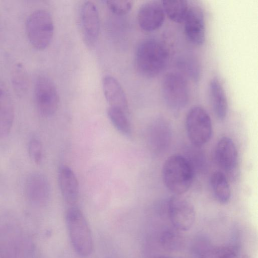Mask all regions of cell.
<instances>
[{
    "instance_id": "ba28073f",
    "label": "cell",
    "mask_w": 258,
    "mask_h": 258,
    "mask_svg": "<svg viewBox=\"0 0 258 258\" xmlns=\"http://www.w3.org/2000/svg\"><path fill=\"white\" fill-rule=\"evenodd\" d=\"M168 212L172 224L178 231L188 230L195 223L196 213L194 205L182 195H174L170 198Z\"/></svg>"
},
{
    "instance_id": "277c9868",
    "label": "cell",
    "mask_w": 258,
    "mask_h": 258,
    "mask_svg": "<svg viewBox=\"0 0 258 258\" xmlns=\"http://www.w3.org/2000/svg\"><path fill=\"white\" fill-rule=\"evenodd\" d=\"M26 32L30 43L35 49H46L52 41L54 32L53 22L50 14L42 9L32 12L26 20Z\"/></svg>"
},
{
    "instance_id": "8fae6325",
    "label": "cell",
    "mask_w": 258,
    "mask_h": 258,
    "mask_svg": "<svg viewBox=\"0 0 258 258\" xmlns=\"http://www.w3.org/2000/svg\"><path fill=\"white\" fill-rule=\"evenodd\" d=\"M21 230L14 222L6 221L0 224L1 258H19L23 247Z\"/></svg>"
},
{
    "instance_id": "7c38bea8",
    "label": "cell",
    "mask_w": 258,
    "mask_h": 258,
    "mask_svg": "<svg viewBox=\"0 0 258 258\" xmlns=\"http://www.w3.org/2000/svg\"><path fill=\"white\" fill-rule=\"evenodd\" d=\"M172 130L170 123L163 117H157L149 124L147 131L148 147L157 155L166 152L171 143Z\"/></svg>"
},
{
    "instance_id": "30bf717a",
    "label": "cell",
    "mask_w": 258,
    "mask_h": 258,
    "mask_svg": "<svg viewBox=\"0 0 258 258\" xmlns=\"http://www.w3.org/2000/svg\"><path fill=\"white\" fill-rule=\"evenodd\" d=\"M80 29L83 40L86 46L93 48L98 38L100 23L96 5L91 1H86L80 11Z\"/></svg>"
},
{
    "instance_id": "4316f807",
    "label": "cell",
    "mask_w": 258,
    "mask_h": 258,
    "mask_svg": "<svg viewBox=\"0 0 258 258\" xmlns=\"http://www.w3.org/2000/svg\"><path fill=\"white\" fill-rule=\"evenodd\" d=\"M106 2L110 11L117 15H126L133 6L132 1H107Z\"/></svg>"
},
{
    "instance_id": "ffe728a7",
    "label": "cell",
    "mask_w": 258,
    "mask_h": 258,
    "mask_svg": "<svg viewBox=\"0 0 258 258\" xmlns=\"http://www.w3.org/2000/svg\"><path fill=\"white\" fill-rule=\"evenodd\" d=\"M210 183L216 200L221 204H227L230 200L231 192L226 176L222 172L215 171L211 174Z\"/></svg>"
},
{
    "instance_id": "8992f818",
    "label": "cell",
    "mask_w": 258,
    "mask_h": 258,
    "mask_svg": "<svg viewBox=\"0 0 258 258\" xmlns=\"http://www.w3.org/2000/svg\"><path fill=\"white\" fill-rule=\"evenodd\" d=\"M185 127L188 138L196 147H201L211 139L213 126L207 111L200 106L192 107L187 112Z\"/></svg>"
},
{
    "instance_id": "7402d4cb",
    "label": "cell",
    "mask_w": 258,
    "mask_h": 258,
    "mask_svg": "<svg viewBox=\"0 0 258 258\" xmlns=\"http://www.w3.org/2000/svg\"><path fill=\"white\" fill-rule=\"evenodd\" d=\"M107 114L110 121L118 131L124 135L130 134L131 125L126 113L121 109L109 107Z\"/></svg>"
},
{
    "instance_id": "9a60e30c",
    "label": "cell",
    "mask_w": 258,
    "mask_h": 258,
    "mask_svg": "<svg viewBox=\"0 0 258 258\" xmlns=\"http://www.w3.org/2000/svg\"><path fill=\"white\" fill-rule=\"evenodd\" d=\"M165 16L162 4L156 1H149L140 7L137 18L139 25L143 30L152 32L162 26Z\"/></svg>"
},
{
    "instance_id": "e0dca14e",
    "label": "cell",
    "mask_w": 258,
    "mask_h": 258,
    "mask_svg": "<svg viewBox=\"0 0 258 258\" xmlns=\"http://www.w3.org/2000/svg\"><path fill=\"white\" fill-rule=\"evenodd\" d=\"M102 88L105 99L109 107L121 109L127 114V100L118 81L112 76H106L102 80Z\"/></svg>"
},
{
    "instance_id": "44dd1931",
    "label": "cell",
    "mask_w": 258,
    "mask_h": 258,
    "mask_svg": "<svg viewBox=\"0 0 258 258\" xmlns=\"http://www.w3.org/2000/svg\"><path fill=\"white\" fill-rule=\"evenodd\" d=\"M162 5L165 15L176 23L183 22L190 7L188 2L184 0H165Z\"/></svg>"
},
{
    "instance_id": "4fadbf2b",
    "label": "cell",
    "mask_w": 258,
    "mask_h": 258,
    "mask_svg": "<svg viewBox=\"0 0 258 258\" xmlns=\"http://www.w3.org/2000/svg\"><path fill=\"white\" fill-rule=\"evenodd\" d=\"M24 190L27 200L38 206L46 204L50 196L49 181L44 174L39 172H32L27 176Z\"/></svg>"
},
{
    "instance_id": "83f0119b",
    "label": "cell",
    "mask_w": 258,
    "mask_h": 258,
    "mask_svg": "<svg viewBox=\"0 0 258 258\" xmlns=\"http://www.w3.org/2000/svg\"><path fill=\"white\" fill-rule=\"evenodd\" d=\"M180 64L181 68L195 81L200 78V67L198 62L192 58H185L181 60Z\"/></svg>"
},
{
    "instance_id": "603a6c76",
    "label": "cell",
    "mask_w": 258,
    "mask_h": 258,
    "mask_svg": "<svg viewBox=\"0 0 258 258\" xmlns=\"http://www.w3.org/2000/svg\"><path fill=\"white\" fill-rule=\"evenodd\" d=\"M200 254V258H238L237 248L231 246L207 247L202 250Z\"/></svg>"
},
{
    "instance_id": "f1b7e54d",
    "label": "cell",
    "mask_w": 258,
    "mask_h": 258,
    "mask_svg": "<svg viewBox=\"0 0 258 258\" xmlns=\"http://www.w3.org/2000/svg\"><path fill=\"white\" fill-rule=\"evenodd\" d=\"M154 258H173L168 256H158Z\"/></svg>"
},
{
    "instance_id": "d6986e66",
    "label": "cell",
    "mask_w": 258,
    "mask_h": 258,
    "mask_svg": "<svg viewBox=\"0 0 258 258\" xmlns=\"http://www.w3.org/2000/svg\"><path fill=\"white\" fill-rule=\"evenodd\" d=\"M209 95L211 106L215 116L223 120L228 113V101L225 90L220 80L214 78L209 85Z\"/></svg>"
},
{
    "instance_id": "f546056e",
    "label": "cell",
    "mask_w": 258,
    "mask_h": 258,
    "mask_svg": "<svg viewBox=\"0 0 258 258\" xmlns=\"http://www.w3.org/2000/svg\"><path fill=\"white\" fill-rule=\"evenodd\" d=\"M241 258H249V256L247 255H243Z\"/></svg>"
},
{
    "instance_id": "d4e9b609",
    "label": "cell",
    "mask_w": 258,
    "mask_h": 258,
    "mask_svg": "<svg viewBox=\"0 0 258 258\" xmlns=\"http://www.w3.org/2000/svg\"><path fill=\"white\" fill-rule=\"evenodd\" d=\"M179 231L175 229L165 231L161 237L162 246L169 250H177L179 249L183 243L182 238L179 232Z\"/></svg>"
},
{
    "instance_id": "3957f363",
    "label": "cell",
    "mask_w": 258,
    "mask_h": 258,
    "mask_svg": "<svg viewBox=\"0 0 258 258\" xmlns=\"http://www.w3.org/2000/svg\"><path fill=\"white\" fill-rule=\"evenodd\" d=\"M65 220L73 249L81 256H89L94 249V241L85 215L77 207L70 206L66 212Z\"/></svg>"
},
{
    "instance_id": "ac0fdd59",
    "label": "cell",
    "mask_w": 258,
    "mask_h": 258,
    "mask_svg": "<svg viewBox=\"0 0 258 258\" xmlns=\"http://www.w3.org/2000/svg\"><path fill=\"white\" fill-rule=\"evenodd\" d=\"M15 118L14 106L7 88L0 80V138L11 132Z\"/></svg>"
},
{
    "instance_id": "6da1fadb",
    "label": "cell",
    "mask_w": 258,
    "mask_h": 258,
    "mask_svg": "<svg viewBox=\"0 0 258 258\" xmlns=\"http://www.w3.org/2000/svg\"><path fill=\"white\" fill-rule=\"evenodd\" d=\"M194 168L189 160L180 154H174L165 161L162 169L163 183L174 195H182L191 186Z\"/></svg>"
},
{
    "instance_id": "52a82bcc",
    "label": "cell",
    "mask_w": 258,
    "mask_h": 258,
    "mask_svg": "<svg viewBox=\"0 0 258 258\" xmlns=\"http://www.w3.org/2000/svg\"><path fill=\"white\" fill-rule=\"evenodd\" d=\"M34 100L38 111L44 116L53 115L59 105V96L53 82L47 76L39 75L35 82Z\"/></svg>"
},
{
    "instance_id": "cb8c5ba5",
    "label": "cell",
    "mask_w": 258,
    "mask_h": 258,
    "mask_svg": "<svg viewBox=\"0 0 258 258\" xmlns=\"http://www.w3.org/2000/svg\"><path fill=\"white\" fill-rule=\"evenodd\" d=\"M12 83L15 92L19 96L24 95L28 87V79L26 71L20 64H17L12 73Z\"/></svg>"
},
{
    "instance_id": "5b68a950",
    "label": "cell",
    "mask_w": 258,
    "mask_h": 258,
    "mask_svg": "<svg viewBox=\"0 0 258 258\" xmlns=\"http://www.w3.org/2000/svg\"><path fill=\"white\" fill-rule=\"evenodd\" d=\"M161 90L165 105L172 111L182 110L189 101L187 82L184 77L178 72H169L164 76Z\"/></svg>"
},
{
    "instance_id": "5bb4252c",
    "label": "cell",
    "mask_w": 258,
    "mask_h": 258,
    "mask_svg": "<svg viewBox=\"0 0 258 258\" xmlns=\"http://www.w3.org/2000/svg\"><path fill=\"white\" fill-rule=\"evenodd\" d=\"M183 23L187 39L194 45H202L205 40V22L202 9L198 6H190Z\"/></svg>"
},
{
    "instance_id": "7a4b0ae2",
    "label": "cell",
    "mask_w": 258,
    "mask_h": 258,
    "mask_svg": "<svg viewBox=\"0 0 258 258\" xmlns=\"http://www.w3.org/2000/svg\"><path fill=\"white\" fill-rule=\"evenodd\" d=\"M168 59L165 46L154 39H147L138 45L136 52V65L143 77L152 78L159 75L164 69Z\"/></svg>"
},
{
    "instance_id": "9c48e42d",
    "label": "cell",
    "mask_w": 258,
    "mask_h": 258,
    "mask_svg": "<svg viewBox=\"0 0 258 258\" xmlns=\"http://www.w3.org/2000/svg\"><path fill=\"white\" fill-rule=\"evenodd\" d=\"M216 163L228 178L235 179L238 175V159L236 146L228 137L221 138L214 150Z\"/></svg>"
},
{
    "instance_id": "2e32d148",
    "label": "cell",
    "mask_w": 258,
    "mask_h": 258,
    "mask_svg": "<svg viewBox=\"0 0 258 258\" xmlns=\"http://www.w3.org/2000/svg\"><path fill=\"white\" fill-rule=\"evenodd\" d=\"M58 181L64 202L70 206H75L79 198V187L73 170L67 165L62 166L58 171Z\"/></svg>"
},
{
    "instance_id": "484cf974",
    "label": "cell",
    "mask_w": 258,
    "mask_h": 258,
    "mask_svg": "<svg viewBox=\"0 0 258 258\" xmlns=\"http://www.w3.org/2000/svg\"><path fill=\"white\" fill-rule=\"evenodd\" d=\"M28 152L30 158L36 164H40L43 158V146L40 140L32 137L28 144Z\"/></svg>"
},
{
    "instance_id": "4dcf8cb0",
    "label": "cell",
    "mask_w": 258,
    "mask_h": 258,
    "mask_svg": "<svg viewBox=\"0 0 258 258\" xmlns=\"http://www.w3.org/2000/svg\"></svg>"
}]
</instances>
